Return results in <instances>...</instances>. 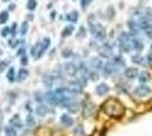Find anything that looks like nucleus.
<instances>
[{"label":"nucleus","mask_w":152,"mask_h":136,"mask_svg":"<svg viewBox=\"0 0 152 136\" xmlns=\"http://www.w3.org/2000/svg\"><path fill=\"white\" fill-rule=\"evenodd\" d=\"M20 64H22L23 66H25V65L27 64V57H26V56H23V57L20 58Z\"/></svg>","instance_id":"obj_38"},{"label":"nucleus","mask_w":152,"mask_h":136,"mask_svg":"<svg viewBox=\"0 0 152 136\" xmlns=\"http://www.w3.org/2000/svg\"><path fill=\"white\" fill-rule=\"evenodd\" d=\"M89 27H90V32L92 33V35L95 39L103 40L106 38V28L102 25L96 24V23H90Z\"/></svg>","instance_id":"obj_2"},{"label":"nucleus","mask_w":152,"mask_h":136,"mask_svg":"<svg viewBox=\"0 0 152 136\" xmlns=\"http://www.w3.org/2000/svg\"><path fill=\"white\" fill-rule=\"evenodd\" d=\"M91 66H92L94 69H101V67H102V62H101V60L94 58V59L91 60Z\"/></svg>","instance_id":"obj_22"},{"label":"nucleus","mask_w":152,"mask_h":136,"mask_svg":"<svg viewBox=\"0 0 152 136\" xmlns=\"http://www.w3.org/2000/svg\"><path fill=\"white\" fill-rule=\"evenodd\" d=\"M10 125L14 128H22V120H20L18 115H15V116L10 119Z\"/></svg>","instance_id":"obj_12"},{"label":"nucleus","mask_w":152,"mask_h":136,"mask_svg":"<svg viewBox=\"0 0 152 136\" xmlns=\"http://www.w3.org/2000/svg\"><path fill=\"white\" fill-rule=\"evenodd\" d=\"M140 26H141V28L144 31V33H145V34H147L149 38H152V26H151V24H150L148 20L141 22Z\"/></svg>","instance_id":"obj_8"},{"label":"nucleus","mask_w":152,"mask_h":136,"mask_svg":"<svg viewBox=\"0 0 152 136\" xmlns=\"http://www.w3.org/2000/svg\"><path fill=\"white\" fill-rule=\"evenodd\" d=\"M128 26H130V30H131L132 33H134V34H137L138 33V28H137V26H136V24L134 22H130L128 23Z\"/></svg>","instance_id":"obj_28"},{"label":"nucleus","mask_w":152,"mask_h":136,"mask_svg":"<svg viewBox=\"0 0 152 136\" xmlns=\"http://www.w3.org/2000/svg\"><path fill=\"white\" fill-rule=\"evenodd\" d=\"M9 9H10V10H12V9H15V5H14V3H12V5L9 6Z\"/></svg>","instance_id":"obj_42"},{"label":"nucleus","mask_w":152,"mask_h":136,"mask_svg":"<svg viewBox=\"0 0 152 136\" xmlns=\"http://www.w3.org/2000/svg\"><path fill=\"white\" fill-rule=\"evenodd\" d=\"M50 44H51V42H50V39H49V38H44V39L41 41V43H40V49L38 50V53H37V57H38V58H40V57L43 56V53H44L45 50L50 47Z\"/></svg>","instance_id":"obj_4"},{"label":"nucleus","mask_w":152,"mask_h":136,"mask_svg":"<svg viewBox=\"0 0 152 136\" xmlns=\"http://www.w3.org/2000/svg\"><path fill=\"white\" fill-rule=\"evenodd\" d=\"M45 99H47V101H48L50 104H52V106L62 104V103L65 102L61 97L58 95L56 92H48V93L45 94Z\"/></svg>","instance_id":"obj_3"},{"label":"nucleus","mask_w":152,"mask_h":136,"mask_svg":"<svg viewBox=\"0 0 152 136\" xmlns=\"http://www.w3.org/2000/svg\"><path fill=\"white\" fill-rule=\"evenodd\" d=\"M99 53L102 56V57H106V58H108L111 53H113V50H111V48L110 47H108V45H105L101 50H99Z\"/></svg>","instance_id":"obj_14"},{"label":"nucleus","mask_w":152,"mask_h":136,"mask_svg":"<svg viewBox=\"0 0 152 136\" xmlns=\"http://www.w3.org/2000/svg\"><path fill=\"white\" fill-rule=\"evenodd\" d=\"M95 91H96V93L99 95H105V94H107L109 92V87H108L107 84H100V85L96 86Z\"/></svg>","instance_id":"obj_11"},{"label":"nucleus","mask_w":152,"mask_h":136,"mask_svg":"<svg viewBox=\"0 0 152 136\" xmlns=\"http://www.w3.org/2000/svg\"><path fill=\"white\" fill-rule=\"evenodd\" d=\"M150 53H152V45H151V48H150Z\"/></svg>","instance_id":"obj_43"},{"label":"nucleus","mask_w":152,"mask_h":136,"mask_svg":"<svg viewBox=\"0 0 152 136\" xmlns=\"http://www.w3.org/2000/svg\"><path fill=\"white\" fill-rule=\"evenodd\" d=\"M145 18L148 20H152V13H150V12L148 10L147 14H145Z\"/></svg>","instance_id":"obj_39"},{"label":"nucleus","mask_w":152,"mask_h":136,"mask_svg":"<svg viewBox=\"0 0 152 136\" xmlns=\"http://www.w3.org/2000/svg\"><path fill=\"white\" fill-rule=\"evenodd\" d=\"M92 0H82L81 1V5H82V8H85L86 6H89V3L91 2Z\"/></svg>","instance_id":"obj_36"},{"label":"nucleus","mask_w":152,"mask_h":136,"mask_svg":"<svg viewBox=\"0 0 152 136\" xmlns=\"http://www.w3.org/2000/svg\"><path fill=\"white\" fill-rule=\"evenodd\" d=\"M60 121H61L65 126H67V127H71V126H73V124H74L73 118L69 116V115H67V114H64L62 116L60 117Z\"/></svg>","instance_id":"obj_10"},{"label":"nucleus","mask_w":152,"mask_h":136,"mask_svg":"<svg viewBox=\"0 0 152 136\" xmlns=\"http://www.w3.org/2000/svg\"><path fill=\"white\" fill-rule=\"evenodd\" d=\"M95 110V107L93 103H91V102H85L84 103V116H90V115H92L93 112H94Z\"/></svg>","instance_id":"obj_9"},{"label":"nucleus","mask_w":152,"mask_h":136,"mask_svg":"<svg viewBox=\"0 0 152 136\" xmlns=\"http://www.w3.org/2000/svg\"><path fill=\"white\" fill-rule=\"evenodd\" d=\"M103 110L106 111L107 115L117 118V119L124 116V112H125V108L121 104V102L118 101L117 99H114V97L108 99L103 103Z\"/></svg>","instance_id":"obj_1"},{"label":"nucleus","mask_w":152,"mask_h":136,"mask_svg":"<svg viewBox=\"0 0 152 136\" xmlns=\"http://www.w3.org/2000/svg\"><path fill=\"white\" fill-rule=\"evenodd\" d=\"M37 114L41 117L45 116V114H47V107L43 106V104H39L38 108H37Z\"/></svg>","instance_id":"obj_21"},{"label":"nucleus","mask_w":152,"mask_h":136,"mask_svg":"<svg viewBox=\"0 0 152 136\" xmlns=\"http://www.w3.org/2000/svg\"><path fill=\"white\" fill-rule=\"evenodd\" d=\"M37 5H38L37 0H27V9H29V10L33 12V10L37 8Z\"/></svg>","instance_id":"obj_26"},{"label":"nucleus","mask_w":152,"mask_h":136,"mask_svg":"<svg viewBox=\"0 0 152 136\" xmlns=\"http://www.w3.org/2000/svg\"><path fill=\"white\" fill-rule=\"evenodd\" d=\"M73 32H74V26H73V25H68V26H66V27L62 30L61 37H62V38H67V37H69V35H72Z\"/></svg>","instance_id":"obj_15"},{"label":"nucleus","mask_w":152,"mask_h":136,"mask_svg":"<svg viewBox=\"0 0 152 136\" xmlns=\"http://www.w3.org/2000/svg\"><path fill=\"white\" fill-rule=\"evenodd\" d=\"M71 55H72V52H71V50H68V49H66V50L62 51V56H64V57H69Z\"/></svg>","instance_id":"obj_37"},{"label":"nucleus","mask_w":152,"mask_h":136,"mask_svg":"<svg viewBox=\"0 0 152 136\" xmlns=\"http://www.w3.org/2000/svg\"><path fill=\"white\" fill-rule=\"evenodd\" d=\"M85 34H86V33H85V28L82 26V27H79V31H78V33L76 34V37H77V38H83V37H85Z\"/></svg>","instance_id":"obj_31"},{"label":"nucleus","mask_w":152,"mask_h":136,"mask_svg":"<svg viewBox=\"0 0 152 136\" xmlns=\"http://www.w3.org/2000/svg\"><path fill=\"white\" fill-rule=\"evenodd\" d=\"M9 33H10V32H9V28H8V27H3V28L1 30V35H2L3 38H6Z\"/></svg>","instance_id":"obj_33"},{"label":"nucleus","mask_w":152,"mask_h":136,"mask_svg":"<svg viewBox=\"0 0 152 136\" xmlns=\"http://www.w3.org/2000/svg\"><path fill=\"white\" fill-rule=\"evenodd\" d=\"M149 79H150V75H149V73H147V72L141 73V75H140V82H141V83L148 82Z\"/></svg>","instance_id":"obj_27"},{"label":"nucleus","mask_w":152,"mask_h":136,"mask_svg":"<svg viewBox=\"0 0 152 136\" xmlns=\"http://www.w3.org/2000/svg\"><path fill=\"white\" fill-rule=\"evenodd\" d=\"M83 126L82 125H79V126H77L75 129H74V133H75V135H83Z\"/></svg>","instance_id":"obj_30"},{"label":"nucleus","mask_w":152,"mask_h":136,"mask_svg":"<svg viewBox=\"0 0 152 136\" xmlns=\"http://www.w3.org/2000/svg\"><path fill=\"white\" fill-rule=\"evenodd\" d=\"M77 70H78V68L76 67L73 62H68V64L65 65V72H66L67 75H69V76H75Z\"/></svg>","instance_id":"obj_7"},{"label":"nucleus","mask_w":152,"mask_h":136,"mask_svg":"<svg viewBox=\"0 0 152 136\" xmlns=\"http://www.w3.org/2000/svg\"><path fill=\"white\" fill-rule=\"evenodd\" d=\"M79 70L82 72V74H88V68H86V66H85L84 64H81V66H79Z\"/></svg>","instance_id":"obj_35"},{"label":"nucleus","mask_w":152,"mask_h":136,"mask_svg":"<svg viewBox=\"0 0 152 136\" xmlns=\"http://www.w3.org/2000/svg\"><path fill=\"white\" fill-rule=\"evenodd\" d=\"M29 31V23L27 22H23L22 23V26H20V30H19V33L20 35H25Z\"/></svg>","instance_id":"obj_23"},{"label":"nucleus","mask_w":152,"mask_h":136,"mask_svg":"<svg viewBox=\"0 0 152 136\" xmlns=\"http://www.w3.org/2000/svg\"><path fill=\"white\" fill-rule=\"evenodd\" d=\"M137 74H138V72L136 68H127L125 70V76L128 78H135L137 76Z\"/></svg>","instance_id":"obj_16"},{"label":"nucleus","mask_w":152,"mask_h":136,"mask_svg":"<svg viewBox=\"0 0 152 136\" xmlns=\"http://www.w3.org/2000/svg\"><path fill=\"white\" fill-rule=\"evenodd\" d=\"M8 18H9V14L7 10H3L0 13V24H6Z\"/></svg>","instance_id":"obj_20"},{"label":"nucleus","mask_w":152,"mask_h":136,"mask_svg":"<svg viewBox=\"0 0 152 136\" xmlns=\"http://www.w3.org/2000/svg\"><path fill=\"white\" fill-rule=\"evenodd\" d=\"M2 1H3V2H7V1H9V0H2Z\"/></svg>","instance_id":"obj_44"},{"label":"nucleus","mask_w":152,"mask_h":136,"mask_svg":"<svg viewBox=\"0 0 152 136\" xmlns=\"http://www.w3.org/2000/svg\"><path fill=\"white\" fill-rule=\"evenodd\" d=\"M9 45L12 47V48H16V45L19 43V41H17V40H9Z\"/></svg>","instance_id":"obj_34"},{"label":"nucleus","mask_w":152,"mask_h":136,"mask_svg":"<svg viewBox=\"0 0 152 136\" xmlns=\"http://www.w3.org/2000/svg\"><path fill=\"white\" fill-rule=\"evenodd\" d=\"M26 125L29 127H33L35 125V120H34V118L31 116V115H29L27 118H26Z\"/></svg>","instance_id":"obj_29"},{"label":"nucleus","mask_w":152,"mask_h":136,"mask_svg":"<svg viewBox=\"0 0 152 136\" xmlns=\"http://www.w3.org/2000/svg\"><path fill=\"white\" fill-rule=\"evenodd\" d=\"M151 103H152V102H151Z\"/></svg>","instance_id":"obj_46"},{"label":"nucleus","mask_w":152,"mask_h":136,"mask_svg":"<svg viewBox=\"0 0 152 136\" xmlns=\"http://www.w3.org/2000/svg\"><path fill=\"white\" fill-rule=\"evenodd\" d=\"M148 58H149V61H150V62H152V53H149Z\"/></svg>","instance_id":"obj_41"},{"label":"nucleus","mask_w":152,"mask_h":136,"mask_svg":"<svg viewBox=\"0 0 152 136\" xmlns=\"http://www.w3.org/2000/svg\"><path fill=\"white\" fill-rule=\"evenodd\" d=\"M132 61L133 62H136V64H138V65H144L145 62H144V59L142 56H140V55H135L132 57Z\"/></svg>","instance_id":"obj_25"},{"label":"nucleus","mask_w":152,"mask_h":136,"mask_svg":"<svg viewBox=\"0 0 152 136\" xmlns=\"http://www.w3.org/2000/svg\"><path fill=\"white\" fill-rule=\"evenodd\" d=\"M66 20H68V22H72V23H76L77 20H78V14H77V12H72V13H69V14L66 16Z\"/></svg>","instance_id":"obj_17"},{"label":"nucleus","mask_w":152,"mask_h":136,"mask_svg":"<svg viewBox=\"0 0 152 136\" xmlns=\"http://www.w3.org/2000/svg\"><path fill=\"white\" fill-rule=\"evenodd\" d=\"M16 30H17V24L16 23H13V26H12V28H10V33L13 34V37H15L16 35Z\"/></svg>","instance_id":"obj_32"},{"label":"nucleus","mask_w":152,"mask_h":136,"mask_svg":"<svg viewBox=\"0 0 152 136\" xmlns=\"http://www.w3.org/2000/svg\"><path fill=\"white\" fill-rule=\"evenodd\" d=\"M5 134H6V136H16L17 135V133H16V131H15V128H14L13 126H7V127L5 128Z\"/></svg>","instance_id":"obj_19"},{"label":"nucleus","mask_w":152,"mask_h":136,"mask_svg":"<svg viewBox=\"0 0 152 136\" xmlns=\"http://www.w3.org/2000/svg\"><path fill=\"white\" fill-rule=\"evenodd\" d=\"M62 107L66 108L69 112H76L78 110V103L75 101H72V100H67L62 103Z\"/></svg>","instance_id":"obj_5"},{"label":"nucleus","mask_w":152,"mask_h":136,"mask_svg":"<svg viewBox=\"0 0 152 136\" xmlns=\"http://www.w3.org/2000/svg\"><path fill=\"white\" fill-rule=\"evenodd\" d=\"M29 77V70L25 68H20L18 72V79L19 81H24Z\"/></svg>","instance_id":"obj_18"},{"label":"nucleus","mask_w":152,"mask_h":136,"mask_svg":"<svg viewBox=\"0 0 152 136\" xmlns=\"http://www.w3.org/2000/svg\"><path fill=\"white\" fill-rule=\"evenodd\" d=\"M131 45L133 47V49L134 50H136V51H140V50L143 49V43H142L138 39L131 40Z\"/></svg>","instance_id":"obj_13"},{"label":"nucleus","mask_w":152,"mask_h":136,"mask_svg":"<svg viewBox=\"0 0 152 136\" xmlns=\"http://www.w3.org/2000/svg\"><path fill=\"white\" fill-rule=\"evenodd\" d=\"M6 77H7V79H8L9 82H14V81H15V70H14L13 67L9 68V70H8L7 75H6Z\"/></svg>","instance_id":"obj_24"},{"label":"nucleus","mask_w":152,"mask_h":136,"mask_svg":"<svg viewBox=\"0 0 152 136\" xmlns=\"http://www.w3.org/2000/svg\"><path fill=\"white\" fill-rule=\"evenodd\" d=\"M6 65H7V62H1V64H0V70H2V69L6 67Z\"/></svg>","instance_id":"obj_40"},{"label":"nucleus","mask_w":152,"mask_h":136,"mask_svg":"<svg viewBox=\"0 0 152 136\" xmlns=\"http://www.w3.org/2000/svg\"><path fill=\"white\" fill-rule=\"evenodd\" d=\"M0 114H1V111H0Z\"/></svg>","instance_id":"obj_45"},{"label":"nucleus","mask_w":152,"mask_h":136,"mask_svg":"<svg viewBox=\"0 0 152 136\" xmlns=\"http://www.w3.org/2000/svg\"><path fill=\"white\" fill-rule=\"evenodd\" d=\"M135 93L140 97H147V95L151 94V89L147 85H141L135 90Z\"/></svg>","instance_id":"obj_6"}]
</instances>
